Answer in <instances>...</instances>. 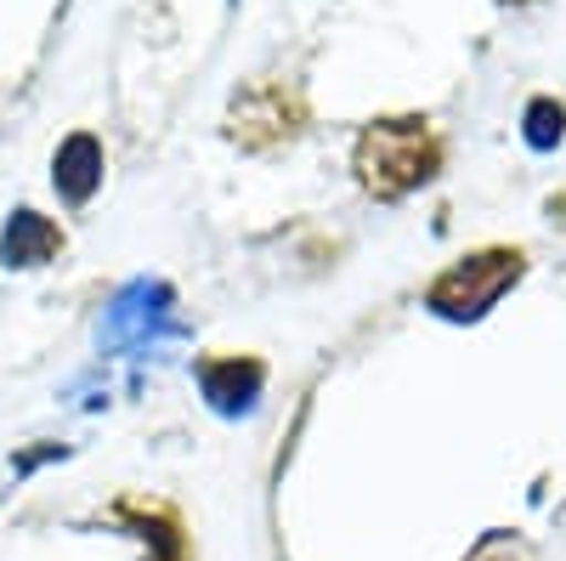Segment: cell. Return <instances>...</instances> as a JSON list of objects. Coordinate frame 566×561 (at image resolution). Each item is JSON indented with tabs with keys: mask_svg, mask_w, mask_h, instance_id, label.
<instances>
[{
	"mask_svg": "<svg viewBox=\"0 0 566 561\" xmlns=\"http://www.w3.org/2000/svg\"><path fill=\"white\" fill-rule=\"evenodd\" d=\"M63 250V227L52 216H40V210H18L7 221V232H0V256H7V267H40V261H52Z\"/></svg>",
	"mask_w": 566,
	"mask_h": 561,
	"instance_id": "8992f818",
	"label": "cell"
},
{
	"mask_svg": "<svg viewBox=\"0 0 566 561\" xmlns=\"http://www.w3.org/2000/svg\"><path fill=\"white\" fill-rule=\"evenodd\" d=\"M306 125H312V108L301 97V85H290V80H250L227 108V136L244 154L290 148Z\"/></svg>",
	"mask_w": 566,
	"mask_h": 561,
	"instance_id": "3957f363",
	"label": "cell"
},
{
	"mask_svg": "<svg viewBox=\"0 0 566 561\" xmlns=\"http://www.w3.org/2000/svg\"><path fill=\"white\" fill-rule=\"evenodd\" d=\"M560 136H566V108H560L555 97L527 103V143H533V148H555Z\"/></svg>",
	"mask_w": 566,
	"mask_h": 561,
	"instance_id": "ba28073f",
	"label": "cell"
},
{
	"mask_svg": "<svg viewBox=\"0 0 566 561\" xmlns=\"http://www.w3.org/2000/svg\"><path fill=\"white\" fill-rule=\"evenodd\" d=\"M103 181V143L91 131H74L69 143L57 148V194L69 205H85Z\"/></svg>",
	"mask_w": 566,
	"mask_h": 561,
	"instance_id": "52a82bcc",
	"label": "cell"
},
{
	"mask_svg": "<svg viewBox=\"0 0 566 561\" xmlns=\"http://www.w3.org/2000/svg\"><path fill=\"white\" fill-rule=\"evenodd\" d=\"M352 170L357 187L374 199H408L413 187L437 181L442 170V136L431 131V120L419 114H391V120H374L363 125L357 148H352Z\"/></svg>",
	"mask_w": 566,
	"mask_h": 561,
	"instance_id": "6da1fadb",
	"label": "cell"
},
{
	"mask_svg": "<svg viewBox=\"0 0 566 561\" xmlns=\"http://www.w3.org/2000/svg\"><path fill=\"white\" fill-rule=\"evenodd\" d=\"M199 386H205L210 408L250 414L255 397H261V386H266V363H255V357H210L199 368Z\"/></svg>",
	"mask_w": 566,
	"mask_h": 561,
	"instance_id": "5b68a950",
	"label": "cell"
},
{
	"mask_svg": "<svg viewBox=\"0 0 566 561\" xmlns=\"http://www.w3.org/2000/svg\"><path fill=\"white\" fill-rule=\"evenodd\" d=\"M482 561H510V555H482Z\"/></svg>",
	"mask_w": 566,
	"mask_h": 561,
	"instance_id": "9c48e42d",
	"label": "cell"
},
{
	"mask_svg": "<svg viewBox=\"0 0 566 561\" xmlns=\"http://www.w3.org/2000/svg\"><path fill=\"white\" fill-rule=\"evenodd\" d=\"M527 272V256L515 245H488L476 256L453 261L448 272L431 278V290H424V307H431L437 318H453V323H470L499 307V295L515 284V278Z\"/></svg>",
	"mask_w": 566,
	"mask_h": 561,
	"instance_id": "7a4b0ae2",
	"label": "cell"
},
{
	"mask_svg": "<svg viewBox=\"0 0 566 561\" xmlns=\"http://www.w3.org/2000/svg\"><path fill=\"white\" fill-rule=\"evenodd\" d=\"M114 517H119L142 544H148V555H154V561H193V539H187L181 510H176V505L130 494V499H119V505H114Z\"/></svg>",
	"mask_w": 566,
	"mask_h": 561,
	"instance_id": "277c9868",
	"label": "cell"
}]
</instances>
